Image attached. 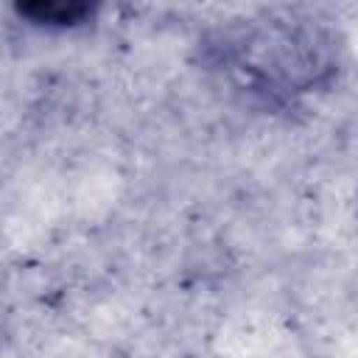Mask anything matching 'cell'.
<instances>
[{"mask_svg": "<svg viewBox=\"0 0 358 358\" xmlns=\"http://www.w3.org/2000/svg\"><path fill=\"white\" fill-rule=\"evenodd\" d=\"M20 14L31 17L34 22H59V25H73L81 17L90 14L87 6L78 3H31V6H20Z\"/></svg>", "mask_w": 358, "mask_h": 358, "instance_id": "6da1fadb", "label": "cell"}]
</instances>
